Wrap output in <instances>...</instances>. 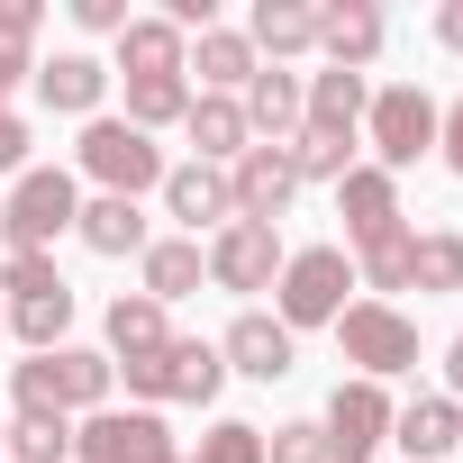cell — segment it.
<instances>
[{
  "label": "cell",
  "instance_id": "8992f818",
  "mask_svg": "<svg viewBox=\"0 0 463 463\" xmlns=\"http://www.w3.org/2000/svg\"><path fill=\"white\" fill-rule=\"evenodd\" d=\"M436 91H418V82H382L373 91V109H364V146H373V164L400 182L418 155H436Z\"/></svg>",
  "mask_w": 463,
  "mask_h": 463
},
{
  "label": "cell",
  "instance_id": "4dcf8cb0",
  "mask_svg": "<svg viewBox=\"0 0 463 463\" xmlns=\"http://www.w3.org/2000/svg\"><path fill=\"white\" fill-rule=\"evenodd\" d=\"M354 146H364V137H327V128H300L282 155H291V173H300V182H327V191H336V182L354 173Z\"/></svg>",
  "mask_w": 463,
  "mask_h": 463
},
{
  "label": "cell",
  "instance_id": "f1b7e54d",
  "mask_svg": "<svg viewBox=\"0 0 463 463\" xmlns=\"http://www.w3.org/2000/svg\"><path fill=\"white\" fill-rule=\"evenodd\" d=\"M0 463H73V418H37V409H19L10 436H0Z\"/></svg>",
  "mask_w": 463,
  "mask_h": 463
},
{
  "label": "cell",
  "instance_id": "74e56055",
  "mask_svg": "<svg viewBox=\"0 0 463 463\" xmlns=\"http://www.w3.org/2000/svg\"><path fill=\"white\" fill-rule=\"evenodd\" d=\"M37 19H46L37 0H0V46H19V55H28V37H37Z\"/></svg>",
  "mask_w": 463,
  "mask_h": 463
},
{
  "label": "cell",
  "instance_id": "f6af8a7d",
  "mask_svg": "<svg viewBox=\"0 0 463 463\" xmlns=\"http://www.w3.org/2000/svg\"><path fill=\"white\" fill-rule=\"evenodd\" d=\"M0 436H10V418H0Z\"/></svg>",
  "mask_w": 463,
  "mask_h": 463
},
{
  "label": "cell",
  "instance_id": "d590c367",
  "mask_svg": "<svg viewBox=\"0 0 463 463\" xmlns=\"http://www.w3.org/2000/svg\"><path fill=\"white\" fill-rule=\"evenodd\" d=\"M128 19H137L128 0H73V28H82V37H118Z\"/></svg>",
  "mask_w": 463,
  "mask_h": 463
},
{
  "label": "cell",
  "instance_id": "4316f807",
  "mask_svg": "<svg viewBox=\"0 0 463 463\" xmlns=\"http://www.w3.org/2000/svg\"><path fill=\"white\" fill-rule=\"evenodd\" d=\"M409 273H418V227H391V237L354 246V291L391 300V291H409Z\"/></svg>",
  "mask_w": 463,
  "mask_h": 463
},
{
  "label": "cell",
  "instance_id": "8d00e7d4",
  "mask_svg": "<svg viewBox=\"0 0 463 463\" xmlns=\"http://www.w3.org/2000/svg\"><path fill=\"white\" fill-rule=\"evenodd\" d=\"M436 155H445V173L463 182V91H454V100L436 109Z\"/></svg>",
  "mask_w": 463,
  "mask_h": 463
},
{
  "label": "cell",
  "instance_id": "7402d4cb",
  "mask_svg": "<svg viewBox=\"0 0 463 463\" xmlns=\"http://www.w3.org/2000/svg\"><path fill=\"white\" fill-rule=\"evenodd\" d=\"M237 109H246L255 146H291V137H300V73H282V64H255V82L237 91Z\"/></svg>",
  "mask_w": 463,
  "mask_h": 463
},
{
  "label": "cell",
  "instance_id": "30bf717a",
  "mask_svg": "<svg viewBox=\"0 0 463 463\" xmlns=\"http://www.w3.org/2000/svg\"><path fill=\"white\" fill-rule=\"evenodd\" d=\"M155 454H173L164 409H91V418H73V463H155Z\"/></svg>",
  "mask_w": 463,
  "mask_h": 463
},
{
  "label": "cell",
  "instance_id": "d6986e66",
  "mask_svg": "<svg viewBox=\"0 0 463 463\" xmlns=\"http://www.w3.org/2000/svg\"><path fill=\"white\" fill-rule=\"evenodd\" d=\"M364 109H373V73H300V128H327V137H364Z\"/></svg>",
  "mask_w": 463,
  "mask_h": 463
},
{
  "label": "cell",
  "instance_id": "7c38bea8",
  "mask_svg": "<svg viewBox=\"0 0 463 463\" xmlns=\"http://www.w3.org/2000/svg\"><path fill=\"white\" fill-rule=\"evenodd\" d=\"M218 364H227V373H246V382H291V364H300V336H291L273 309H246L237 327L218 336Z\"/></svg>",
  "mask_w": 463,
  "mask_h": 463
},
{
  "label": "cell",
  "instance_id": "ab89813d",
  "mask_svg": "<svg viewBox=\"0 0 463 463\" xmlns=\"http://www.w3.org/2000/svg\"><path fill=\"white\" fill-rule=\"evenodd\" d=\"M19 82H37V55H19V46H0V109H10V91Z\"/></svg>",
  "mask_w": 463,
  "mask_h": 463
},
{
  "label": "cell",
  "instance_id": "44dd1931",
  "mask_svg": "<svg viewBox=\"0 0 463 463\" xmlns=\"http://www.w3.org/2000/svg\"><path fill=\"white\" fill-rule=\"evenodd\" d=\"M246 46H255L264 64L318 55V0H255V10H246Z\"/></svg>",
  "mask_w": 463,
  "mask_h": 463
},
{
  "label": "cell",
  "instance_id": "5b68a950",
  "mask_svg": "<svg viewBox=\"0 0 463 463\" xmlns=\"http://www.w3.org/2000/svg\"><path fill=\"white\" fill-rule=\"evenodd\" d=\"M336 354L354 364V382H400V373H418V318L400 300H345Z\"/></svg>",
  "mask_w": 463,
  "mask_h": 463
},
{
  "label": "cell",
  "instance_id": "f35d334b",
  "mask_svg": "<svg viewBox=\"0 0 463 463\" xmlns=\"http://www.w3.org/2000/svg\"><path fill=\"white\" fill-rule=\"evenodd\" d=\"M0 173H10V182L28 173V118L19 109H0Z\"/></svg>",
  "mask_w": 463,
  "mask_h": 463
},
{
  "label": "cell",
  "instance_id": "83f0119b",
  "mask_svg": "<svg viewBox=\"0 0 463 463\" xmlns=\"http://www.w3.org/2000/svg\"><path fill=\"white\" fill-rule=\"evenodd\" d=\"M10 336H19L28 354L73 345V282H55V291H37V300H10Z\"/></svg>",
  "mask_w": 463,
  "mask_h": 463
},
{
  "label": "cell",
  "instance_id": "d4e9b609",
  "mask_svg": "<svg viewBox=\"0 0 463 463\" xmlns=\"http://www.w3.org/2000/svg\"><path fill=\"white\" fill-rule=\"evenodd\" d=\"M137 282H146L155 309H173V300H191V291L209 282V255H200L191 237H155V246L137 255Z\"/></svg>",
  "mask_w": 463,
  "mask_h": 463
},
{
  "label": "cell",
  "instance_id": "3957f363",
  "mask_svg": "<svg viewBox=\"0 0 463 463\" xmlns=\"http://www.w3.org/2000/svg\"><path fill=\"white\" fill-rule=\"evenodd\" d=\"M73 164H82V182H100L109 200H146V191H164V146L155 137H137L128 118H82V146H73Z\"/></svg>",
  "mask_w": 463,
  "mask_h": 463
},
{
  "label": "cell",
  "instance_id": "4fadbf2b",
  "mask_svg": "<svg viewBox=\"0 0 463 463\" xmlns=\"http://www.w3.org/2000/svg\"><path fill=\"white\" fill-rule=\"evenodd\" d=\"M164 218L200 246V227L218 237V227L237 218V191H227V173H218V164H173V173H164Z\"/></svg>",
  "mask_w": 463,
  "mask_h": 463
},
{
  "label": "cell",
  "instance_id": "ba28073f",
  "mask_svg": "<svg viewBox=\"0 0 463 463\" xmlns=\"http://www.w3.org/2000/svg\"><path fill=\"white\" fill-rule=\"evenodd\" d=\"M391 391L382 382H336L327 391V418H318V436H327V463H373L382 445H391Z\"/></svg>",
  "mask_w": 463,
  "mask_h": 463
},
{
  "label": "cell",
  "instance_id": "b9f144b4",
  "mask_svg": "<svg viewBox=\"0 0 463 463\" xmlns=\"http://www.w3.org/2000/svg\"><path fill=\"white\" fill-rule=\"evenodd\" d=\"M445 400H463V336L445 345Z\"/></svg>",
  "mask_w": 463,
  "mask_h": 463
},
{
  "label": "cell",
  "instance_id": "484cf974",
  "mask_svg": "<svg viewBox=\"0 0 463 463\" xmlns=\"http://www.w3.org/2000/svg\"><path fill=\"white\" fill-rule=\"evenodd\" d=\"M73 237H82L91 255H109V264H118V255H146V246H155V227H146V209H137V200H109V191H100V200H82Z\"/></svg>",
  "mask_w": 463,
  "mask_h": 463
},
{
  "label": "cell",
  "instance_id": "52a82bcc",
  "mask_svg": "<svg viewBox=\"0 0 463 463\" xmlns=\"http://www.w3.org/2000/svg\"><path fill=\"white\" fill-rule=\"evenodd\" d=\"M128 373V391H137V409H209L218 400V382H227V364H218V345L209 336H173L164 354H146V364H118Z\"/></svg>",
  "mask_w": 463,
  "mask_h": 463
},
{
  "label": "cell",
  "instance_id": "603a6c76",
  "mask_svg": "<svg viewBox=\"0 0 463 463\" xmlns=\"http://www.w3.org/2000/svg\"><path fill=\"white\" fill-rule=\"evenodd\" d=\"M182 137H191V164H237L246 146H255V128H246V109L237 100H218V91H191V118H182Z\"/></svg>",
  "mask_w": 463,
  "mask_h": 463
},
{
  "label": "cell",
  "instance_id": "7a4b0ae2",
  "mask_svg": "<svg viewBox=\"0 0 463 463\" xmlns=\"http://www.w3.org/2000/svg\"><path fill=\"white\" fill-rule=\"evenodd\" d=\"M73 218H82V182L64 164H28L0 200V255H46L55 237H73Z\"/></svg>",
  "mask_w": 463,
  "mask_h": 463
},
{
  "label": "cell",
  "instance_id": "e0dca14e",
  "mask_svg": "<svg viewBox=\"0 0 463 463\" xmlns=\"http://www.w3.org/2000/svg\"><path fill=\"white\" fill-rule=\"evenodd\" d=\"M382 37H391V19L373 10V0H327V10H318V55L336 73H373Z\"/></svg>",
  "mask_w": 463,
  "mask_h": 463
},
{
  "label": "cell",
  "instance_id": "6da1fadb",
  "mask_svg": "<svg viewBox=\"0 0 463 463\" xmlns=\"http://www.w3.org/2000/svg\"><path fill=\"white\" fill-rule=\"evenodd\" d=\"M109 391H118V364L100 345H55V354L10 364V400L37 418H91V409H109Z\"/></svg>",
  "mask_w": 463,
  "mask_h": 463
},
{
  "label": "cell",
  "instance_id": "ffe728a7",
  "mask_svg": "<svg viewBox=\"0 0 463 463\" xmlns=\"http://www.w3.org/2000/svg\"><path fill=\"white\" fill-rule=\"evenodd\" d=\"M255 46H246V28H200L191 37V64H182V82L191 91H218V100H237L246 82H255Z\"/></svg>",
  "mask_w": 463,
  "mask_h": 463
},
{
  "label": "cell",
  "instance_id": "7bdbcfd3",
  "mask_svg": "<svg viewBox=\"0 0 463 463\" xmlns=\"http://www.w3.org/2000/svg\"><path fill=\"white\" fill-rule=\"evenodd\" d=\"M0 336H10V309H0Z\"/></svg>",
  "mask_w": 463,
  "mask_h": 463
},
{
  "label": "cell",
  "instance_id": "5bb4252c",
  "mask_svg": "<svg viewBox=\"0 0 463 463\" xmlns=\"http://www.w3.org/2000/svg\"><path fill=\"white\" fill-rule=\"evenodd\" d=\"M336 218H345V255H354V246H373V237H391V227H409L400 182H391L382 164H354V173L336 182Z\"/></svg>",
  "mask_w": 463,
  "mask_h": 463
},
{
  "label": "cell",
  "instance_id": "1f68e13d",
  "mask_svg": "<svg viewBox=\"0 0 463 463\" xmlns=\"http://www.w3.org/2000/svg\"><path fill=\"white\" fill-rule=\"evenodd\" d=\"M409 291H463V227H427V237H418Z\"/></svg>",
  "mask_w": 463,
  "mask_h": 463
},
{
  "label": "cell",
  "instance_id": "836d02e7",
  "mask_svg": "<svg viewBox=\"0 0 463 463\" xmlns=\"http://www.w3.org/2000/svg\"><path fill=\"white\" fill-rule=\"evenodd\" d=\"M264 463H327V436H318V418H291V427H273V436H264Z\"/></svg>",
  "mask_w": 463,
  "mask_h": 463
},
{
  "label": "cell",
  "instance_id": "60d3db41",
  "mask_svg": "<svg viewBox=\"0 0 463 463\" xmlns=\"http://www.w3.org/2000/svg\"><path fill=\"white\" fill-rule=\"evenodd\" d=\"M436 46L463 55V0H445V10H436Z\"/></svg>",
  "mask_w": 463,
  "mask_h": 463
},
{
  "label": "cell",
  "instance_id": "2e32d148",
  "mask_svg": "<svg viewBox=\"0 0 463 463\" xmlns=\"http://www.w3.org/2000/svg\"><path fill=\"white\" fill-rule=\"evenodd\" d=\"M391 445H400L409 463H445V454L463 445V400H445V391L400 400V409H391Z\"/></svg>",
  "mask_w": 463,
  "mask_h": 463
},
{
  "label": "cell",
  "instance_id": "e575fe53",
  "mask_svg": "<svg viewBox=\"0 0 463 463\" xmlns=\"http://www.w3.org/2000/svg\"><path fill=\"white\" fill-rule=\"evenodd\" d=\"M64 273H55V255H0V291L10 300H37V291H55Z\"/></svg>",
  "mask_w": 463,
  "mask_h": 463
},
{
  "label": "cell",
  "instance_id": "ee69618b",
  "mask_svg": "<svg viewBox=\"0 0 463 463\" xmlns=\"http://www.w3.org/2000/svg\"><path fill=\"white\" fill-rule=\"evenodd\" d=\"M155 463H182V454H155Z\"/></svg>",
  "mask_w": 463,
  "mask_h": 463
},
{
  "label": "cell",
  "instance_id": "f546056e",
  "mask_svg": "<svg viewBox=\"0 0 463 463\" xmlns=\"http://www.w3.org/2000/svg\"><path fill=\"white\" fill-rule=\"evenodd\" d=\"M137 137H164V128H182L191 118V82L173 73V82H128V109H118Z\"/></svg>",
  "mask_w": 463,
  "mask_h": 463
},
{
  "label": "cell",
  "instance_id": "9a60e30c",
  "mask_svg": "<svg viewBox=\"0 0 463 463\" xmlns=\"http://www.w3.org/2000/svg\"><path fill=\"white\" fill-rule=\"evenodd\" d=\"M191 64V37L164 19V10H137L128 28H118V82H173Z\"/></svg>",
  "mask_w": 463,
  "mask_h": 463
},
{
  "label": "cell",
  "instance_id": "8fae6325",
  "mask_svg": "<svg viewBox=\"0 0 463 463\" xmlns=\"http://www.w3.org/2000/svg\"><path fill=\"white\" fill-rule=\"evenodd\" d=\"M227 191H237V218L282 227V218H291V200H300V173H291V155H282V146H246L237 164H227Z\"/></svg>",
  "mask_w": 463,
  "mask_h": 463
},
{
  "label": "cell",
  "instance_id": "277c9868",
  "mask_svg": "<svg viewBox=\"0 0 463 463\" xmlns=\"http://www.w3.org/2000/svg\"><path fill=\"white\" fill-rule=\"evenodd\" d=\"M345 291H354V255L345 246H291L282 255V282H273V318L300 336V327H336L345 318Z\"/></svg>",
  "mask_w": 463,
  "mask_h": 463
},
{
  "label": "cell",
  "instance_id": "d6a6232c",
  "mask_svg": "<svg viewBox=\"0 0 463 463\" xmlns=\"http://www.w3.org/2000/svg\"><path fill=\"white\" fill-rule=\"evenodd\" d=\"M182 463H264V427H246V418H218V427L200 436V454H182Z\"/></svg>",
  "mask_w": 463,
  "mask_h": 463
},
{
  "label": "cell",
  "instance_id": "ac0fdd59",
  "mask_svg": "<svg viewBox=\"0 0 463 463\" xmlns=\"http://www.w3.org/2000/svg\"><path fill=\"white\" fill-rule=\"evenodd\" d=\"M109 64L100 55H82V46H64L55 64H37V100L55 109V118H100V100H109Z\"/></svg>",
  "mask_w": 463,
  "mask_h": 463
},
{
  "label": "cell",
  "instance_id": "9c48e42d",
  "mask_svg": "<svg viewBox=\"0 0 463 463\" xmlns=\"http://www.w3.org/2000/svg\"><path fill=\"white\" fill-rule=\"evenodd\" d=\"M200 255H209V282H218V291H273V282H282V255H291V246H282V227L227 218L218 237L200 246Z\"/></svg>",
  "mask_w": 463,
  "mask_h": 463
},
{
  "label": "cell",
  "instance_id": "cb8c5ba5",
  "mask_svg": "<svg viewBox=\"0 0 463 463\" xmlns=\"http://www.w3.org/2000/svg\"><path fill=\"white\" fill-rule=\"evenodd\" d=\"M100 336H109V364H146V354L173 345V309H155L146 291H118L109 318H100Z\"/></svg>",
  "mask_w": 463,
  "mask_h": 463
}]
</instances>
